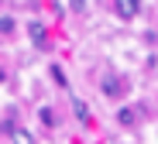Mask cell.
Wrapping results in <instances>:
<instances>
[{"label":"cell","mask_w":158,"mask_h":144,"mask_svg":"<svg viewBox=\"0 0 158 144\" xmlns=\"http://www.w3.org/2000/svg\"><path fill=\"white\" fill-rule=\"evenodd\" d=\"M41 120H45L48 127H55V110H48V106H45V110H41Z\"/></svg>","instance_id":"obj_7"},{"label":"cell","mask_w":158,"mask_h":144,"mask_svg":"<svg viewBox=\"0 0 158 144\" xmlns=\"http://www.w3.org/2000/svg\"><path fill=\"white\" fill-rule=\"evenodd\" d=\"M0 27H4V35H10V31H14V17H10V14H7V17H4V21H0Z\"/></svg>","instance_id":"obj_8"},{"label":"cell","mask_w":158,"mask_h":144,"mask_svg":"<svg viewBox=\"0 0 158 144\" xmlns=\"http://www.w3.org/2000/svg\"><path fill=\"white\" fill-rule=\"evenodd\" d=\"M10 141H14V144H35V137H31L28 130H24V127H17V130L10 134Z\"/></svg>","instance_id":"obj_5"},{"label":"cell","mask_w":158,"mask_h":144,"mask_svg":"<svg viewBox=\"0 0 158 144\" xmlns=\"http://www.w3.org/2000/svg\"><path fill=\"white\" fill-rule=\"evenodd\" d=\"M103 93H107V96H124L127 93V82L120 76H103Z\"/></svg>","instance_id":"obj_2"},{"label":"cell","mask_w":158,"mask_h":144,"mask_svg":"<svg viewBox=\"0 0 158 144\" xmlns=\"http://www.w3.org/2000/svg\"><path fill=\"white\" fill-rule=\"evenodd\" d=\"M138 113H141L138 106H120V110H117V120H120V127H134V124H138Z\"/></svg>","instance_id":"obj_3"},{"label":"cell","mask_w":158,"mask_h":144,"mask_svg":"<svg viewBox=\"0 0 158 144\" xmlns=\"http://www.w3.org/2000/svg\"><path fill=\"white\" fill-rule=\"evenodd\" d=\"M72 113H76V117L83 120V124H89V106L79 100V96H72Z\"/></svg>","instance_id":"obj_4"},{"label":"cell","mask_w":158,"mask_h":144,"mask_svg":"<svg viewBox=\"0 0 158 144\" xmlns=\"http://www.w3.org/2000/svg\"><path fill=\"white\" fill-rule=\"evenodd\" d=\"M114 10H117V17H120V21H131V17H138L141 0H114Z\"/></svg>","instance_id":"obj_1"},{"label":"cell","mask_w":158,"mask_h":144,"mask_svg":"<svg viewBox=\"0 0 158 144\" xmlns=\"http://www.w3.org/2000/svg\"><path fill=\"white\" fill-rule=\"evenodd\" d=\"M28 31H31V41H35V45H45V27H41L38 21H35V24L28 27Z\"/></svg>","instance_id":"obj_6"},{"label":"cell","mask_w":158,"mask_h":144,"mask_svg":"<svg viewBox=\"0 0 158 144\" xmlns=\"http://www.w3.org/2000/svg\"><path fill=\"white\" fill-rule=\"evenodd\" d=\"M52 79H55L59 86H65V76H62V69H59V65H55V69H52Z\"/></svg>","instance_id":"obj_9"},{"label":"cell","mask_w":158,"mask_h":144,"mask_svg":"<svg viewBox=\"0 0 158 144\" xmlns=\"http://www.w3.org/2000/svg\"><path fill=\"white\" fill-rule=\"evenodd\" d=\"M69 7L72 10H86V0H69Z\"/></svg>","instance_id":"obj_10"}]
</instances>
